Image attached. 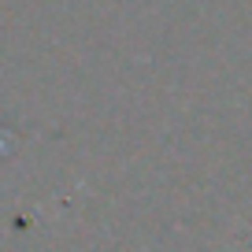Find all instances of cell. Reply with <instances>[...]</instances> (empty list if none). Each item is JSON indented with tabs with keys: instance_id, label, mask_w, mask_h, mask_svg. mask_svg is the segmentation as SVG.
Instances as JSON below:
<instances>
[{
	"instance_id": "1",
	"label": "cell",
	"mask_w": 252,
	"mask_h": 252,
	"mask_svg": "<svg viewBox=\"0 0 252 252\" xmlns=\"http://www.w3.org/2000/svg\"><path fill=\"white\" fill-rule=\"evenodd\" d=\"M11 149H15V134H11L8 126H0V156H8Z\"/></svg>"
}]
</instances>
